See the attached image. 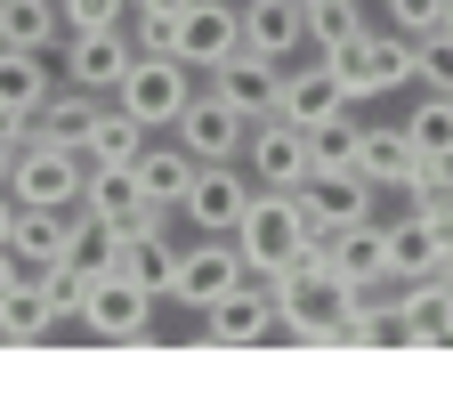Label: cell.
I'll use <instances>...</instances> for the list:
<instances>
[{"label": "cell", "mask_w": 453, "mask_h": 397, "mask_svg": "<svg viewBox=\"0 0 453 397\" xmlns=\"http://www.w3.org/2000/svg\"><path fill=\"white\" fill-rule=\"evenodd\" d=\"M308 244H316V227H308L300 195H292V187H259V195H251V211H243V227H235V252H243V268L267 284L275 268H292Z\"/></svg>", "instance_id": "cell-1"}, {"label": "cell", "mask_w": 453, "mask_h": 397, "mask_svg": "<svg viewBox=\"0 0 453 397\" xmlns=\"http://www.w3.org/2000/svg\"><path fill=\"white\" fill-rule=\"evenodd\" d=\"M332 74H340V90H349V105H372V97H388V90H405V82H413V33L365 25L349 49H332Z\"/></svg>", "instance_id": "cell-2"}, {"label": "cell", "mask_w": 453, "mask_h": 397, "mask_svg": "<svg viewBox=\"0 0 453 397\" xmlns=\"http://www.w3.org/2000/svg\"><path fill=\"white\" fill-rule=\"evenodd\" d=\"M81 179H89V162L73 146H49V138H25L17 162H9V195L25 211H73L81 203Z\"/></svg>", "instance_id": "cell-3"}, {"label": "cell", "mask_w": 453, "mask_h": 397, "mask_svg": "<svg viewBox=\"0 0 453 397\" xmlns=\"http://www.w3.org/2000/svg\"><path fill=\"white\" fill-rule=\"evenodd\" d=\"M251 195H259V179H251L243 162H195V179L179 195V219L195 227V236H235L243 211H251Z\"/></svg>", "instance_id": "cell-4"}, {"label": "cell", "mask_w": 453, "mask_h": 397, "mask_svg": "<svg viewBox=\"0 0 453 397\" xmlns=\"http://www.w3.org/2000/svg\"><path fill=\"white\" fill-rule=\"evenodd\" d=\"M243 276H251V268H243L235 236H195V244H179V276H170L162 300H179L187 316H203V308H219L226 292H235Z\"/></svg>", "instance_id": "cell-5"}, {"label": "cell", "mask_w": 453, "mask_h": 397, "mask_svg": "<svg viewBox=\"0 0 453 397\" xmlns=\"http://www.w3.org/2000/svg\"><path fill=\"white\" fill-rule=\"evenodd\" d=\"M154 300H162V292H146L138 276L105 268V276L89 284V300H81L73 324H81L89 340H146V332H154Z\"/></svg>", "instance_id": "cell-6"}, {"label": "cell", "mask_w": 453, "mask_h": 397, "mask_svg": "<svg viewBox=\"0 0 453 397\" xmlns=\"http://www.w3.org/2000/svg\"><path fill=\"white\" fill-rule=\"evenodd\" d=\"M187 97H195V66L187 57H138V66L122 74V90H113V105H130L146 130H170L187 113Z\"/></svg>", "instance_id": "cell-7"}, {"label": "cell", "mask_w": 453, "mask_h": 397, "mask_svg": "<svg viewBox=\"0 0 453 397\" xmlns=\"http://www.w3.org/2000/svg\"><path fill=\"white\" fill-rule=\"evenodd\" d=\"M292 195H300V211H308V227H316V236H340V227L372 219L388 187H380V179H365V170H308Z\"/></svg>", "instance_id": "cell-8"}, {"label": "cell", "mask_w": 453, "mask_h": 397, "mask_svg": "<svg viewBox=\"0 0 453 397\" xmlns=\"http://www.w3.org/2000/svg\"><path fill=\"white\" fill-rule=\"evenodd\" d=\"M170 138H179L195 162H243V138H251V113H235V105H226L211 82L187 97V113H179V122H170Z\"/></svg>", "instance_id": "cell-9"}, {"label": "cell", "mask_w": 453, "mask_h": 397, "mask_svg": "<svg viewBox=\"0 0 453 397\" xmlns=\"http://www.w3.org/2000/svg\"><path fill=\"white\" fill-rule=\"evenodd\" d=\"M396 340L405 349H453V276H413L396 284Z\"/></svg>", "instance_id": "cell-10"}, {"label": "cell", "mask_w": 453, "mask_h": 397, "mask_svg": "<svg viewBox=\"0 0 453 397\" xmlns=\"http://www.w3.org/2000/svg\"><path fill=\"white\" fill-rule=\"evenodd\" d=\"M203 340L211 349H259V340H275V292L259 276H243L219 308H203Z\"/></svg>", "instance_id": "cell-11"}, {"label": "cell", "mask_w": 453, "mask_h": 397, "mask_svg": "<svg viewBox=\"0 0 453 397\" xmlns=\"http://www.w3.org/2000/svg\"><path fill=\"white\" fill-rule=\"evenodd\" d=\"M130 66H138L130 25H97V33H73V41H65V82H81V90H97V97L122 90Z\"/></svg>", "instance_id": "cell-12"}, {"label": "cell", "mask_w": 453, "mask_h": 397, "mask_svg": "<svg viewBox=\"0 0 453 397\" xmlns=\"http://www.w3.org/2000/svg\"><path fill=\"white\" fill-rule=\"evenodd\" d=\"M235 113H251V122H267V113L283 105V66L275 57H259V49H235V57H219V66L203 74Z\"/></svg>", "instance_id": "cell-13"}, {"label": "cell", "mask_w": 453, "mask_h": 397, "mask_svg": "<svg viewBox=\"0 0 453 397\" xmlns=\"http://www.w3.org/2000/svg\"><path fill=\"white\" fill-rule=\"evenodd\" d=\"M283 122H332V113H349V90H340V74H332V57H316V49H300L292 66H283Z\"/></svg>", "instance_id": "cell-14"}, {"label": "cell", "mask_w": 453, "mask_h": 397, "mask_svg": "<svg viewBox=\"0 0 453 397\" xmlns=\"http://www.w3.org/2000/svg\"><path fill=\"white\" fill-rule=\"evenodd\" d=\"M235 49H243V0H187V17H179V57L187 66L211 74Z\"/></svg>", "instance_id": "cell-15"}, {"label": "cell", "mask_w": 453, "mask_h": 397, "mask_svg": "<svg viewBox=\"0 0 453 397\" xmlns=\"http://www.w3.org/2000/svg\"><path fill=\"white\" fill-rule=\"evenodd\" d=\"M243 170H251L259 187H300V179H308V130L283 122V113L251 122V138H243Z\"/></svg>", "instance_id": "cell-16"}, {"label": "cell", "mask_w": 453, "mask_h": 397, "mask_svg": "<svg viewBox=\"0 0 453 397\" xmlns=\"http://www.w3.org/2000/svg\"><path fill=\"white\" fill-rule=\"evenodd\" d=\"M243 49L292 66V57L308 49V9H300V0H243Z\"/></svg>", "instance_id": "cell-17"}, {"label": "cell", "mask_w": 453, "mask_h": 397, "mask_svg": "<svg viewBox=\"0 0 453 397\" xmlns=\"http://www.w3.org/2000/svg\"><path fill=\"white\" fill-rule=\"evenodd\" d=\"M324 260H332V276H349V284H396L388 276V227L380 219H357V227H340V236H324Z\"/></svg>", "instance_id": "cell-18"}, {"label": "cell", "mask_w": 453, "mask_h": 397, "mask_svg": "<svg viewBox=\"0 0 453 397\" xmlns=\"http://www.w3.org/2000/svg\"><path fill=\"white\" fill-rule=\"evenodd\" d=\"M97 90H81V82H65V90H49L41 97V113H33V138H49V146H89V122H97Z\"/></svg>", "instance_id": "cell-19"}, {"label": "cell", "mask_w": 453, "mask_h": 397, "mask_svg": "<svg viewBox=\"0 0 453 397\" xmlns=\"http://www.w3.org/2000/svg\"><path fill=\"white\" fill-rule=\"evenodd\" d=\"M437 268H445V236H437V219H429V211L388 219V276H396V284H413V276H437Z\"/></svg>", "instance_id": "cell-20"}, {"label": "cell", "mask_w": 453, "mask_h": 397, "mask_svg": "<svg viewBox=\"0 0 453 397\" xmlns=\"http://www.w3.org/2000/svg\"><path fill=\"white\" fill-rule=\"evenodd\" d=\"M413 162H421V146H413L405 122H365V146H357V170H365V179L405 187V170H413Z\"/></svg>", "instance_id": "cell-21"}, {"label": "cell", "mask_w": 453, "mask_h": 397, "mask_svg": "<svg viewBox=\"0 0 453 397\" xmlns=\"http://www.w3.org/2000/svg\"><path fill=\"white\" fill-rule=\"evenodd\" d=\"M57 324H65V308L41 292V276H25V284L0 292V340H49Z\"/></svg>", "instance_id": "cell-22"}, {"label": "cell", "mask_w": 453, "mask_h": 397, "mask_svg": "<svg viewBox=\"0 0 453 397\" xmlns=\"http://www.w3.org/2000/svg\"><path fill=\"white\" fill-rule=\"evenodd\" d=\"M57 33H65L57 0H0V49H41V57H57Z\"/></svg>", "instance_id": "cell-23"}, {"label": "cell", "mask_w": 453, "mask_h": 397, "mask_svg": "<svg viewBox=\"0 0 453 397\" xmlns=\"http://www.w3.org/2000/svg\"><path fill=\"white\" fill-rule=\"evenodd\" d=\"M146 122H138V113L130 105H97V122H89V146H81V162H138L146 154Z\"/></svg>", "instance_id": "cell-24"}, {"label": "cell", "mask_w": 453, "mask_h": 397, "mask_svg": "<svg viewBox=\"0 0 453 397\" xmlns=\"http://www.w3.org/2000/svg\"><path fill=\"white\" fill-rule=\"evenodd\" d=\"M113 268L138 276L146 292H170V276H179V244H170V227H162V236H122V244H113Z\"/></svg>", "instance_id": "cell-25"}, {"label": "cell", "mask_w": 453, "mask_h": 397, "mask_svg": "<svg viewBox=\"0 0 453 397\" xmlns=\"http://www.w3.org/2000/svg\"><path fill=\"white\" fill-rule=\"evenodd\" d=\"M187 179H195V154H187L179 138H170V146L146 138V154H138V187H146V203H170V211H179Z\"/></svg>", "instance_id": "cell-26"}, {"label": "cell", "mask_w": 453, "mask_h": 397, "mask_svg": "<svg viewBox=\"0 0 453 397\" xmlns=\"http://www.w3.org/2000/svg\"><path fill=\"white\" fill-rule=\"evenodd\" d=\"M49 90H57V82H49V57H41V49H0V105L41 113Z\"/></svg>", "instance_id": "cell-27"}, {"label": "cell", "mask_w": 453, "mask_h": 397, "mask_svg": "<svg viewBox=\"0 0 453 397\" xmlns=\"http://www.w3.org/2000/svg\"><path fill=\"white\" fill-rule=\"evenodd\" d=\"M357 146H365L357 105L332 113V122H308V170H357Z\"/></svg>", "instance_id": "cell-28"}, {"label": "cell", "mask_w": 453, "mask_h": 397, "mask_svg": "<svg viewBox=\"0 0 453 397\" xmlns=\"http://www.w3.org/2000/svg\"><path fill=\"white\" fill-rule=\"evenodd\" d=\"M33 276H41V292H49L57 308H65V316H81L89 284L105 276V260H81V252H73V260H49V268H33Z\"/></svg>", "instance_id": "cell-29"}, {"label": "cell", "mask_w": 453, "mask_h": 397, "mask_svg": "<svg viewBox=\"0 0 453 397\" xmlns=\"http://www.w3.org/2000/svg\"><path fill=\"white\" fill-rule=\"evenodd\" d=\"M365 33V0H324V9H308V49L332 57V49H349Z\"/></svg>", "instance_id": "cell-30"}, {"label": "cell", "mask_w": 453, "mask_h": 397, "mask_svg": "<svg viewBox=\"0 0 453 397\" xmlns=\"http://www.w3.org/2000/svg\"><path fill=\"white\" fill-rule=\"evenodd\" d=\"M405 130H413V146H421V154L453 162V97H445V90H429V97L405 113Z\"/></svg>", "instance_id": "cell-31"}, {"label": "cell", "mask_w": 453, "mask_h": 397, "mask_svg": "<svg viewBox=\"0 0 453 397\" xmlns=\"http://www.w3.org/2000/svg\"><path fill=\"white\" fill-rule=\"evenodd\" d=\"M396 195H405L413 211H437V203H453V162H437V154H421V162L405 170V187H396Z\"/></svg>", "instance_id": "cell-32"}, {"label": "cell", "mask_w": 453, "mask_h": 397, "mask_svg": "<svg viewBox=\"0 0 453 397\" xmlns=\"http://www.w3.org/2000/svg\"><path fill=\"white\" fill-rule=\"evenodd\" d=\"M413 82L453 97V33H421V41H413Z\"/></svg>", "instance_id": "cell-33"}, {"label": "cell", "mask_w": 453, "mask_h": 397, "mask_svg": "<svg viewBox=\"0 0 453 397\" xmlns=\"http://www.w3.org/2000/svg\"><path fill=\"white\" fill-rule=\"evenodd\" d=\"M65 33H97V25H130V0H57Z\"/></svg>", "instance_id": "cell-34"}, {"label": "cell", "mask_w": 453, "mask_h": 397, "mask_svg": "<svg viewBox=\"0 0 453 397\" xmlns=\"http://www.w3.org/2000/svg\"><path fill=\"white\" fill-rule=\"evenodd\" d=\"M380 9H388L396 33H413V41L421 33H445V0H380Z\"/></svg>", "instance_id": "cell-35"}, {"label": "cell", "mask_w": 453, "mask_h": 397, "mask_svg": "<svg viewBox=\"0 0 453 397\" xmlns=\"http://www.w3.org/2000/svg\"><path fill=\"white\" fill-rule=\"evenodd\" d=\"M25 276H33V268H25V260H17L9 244H0V292H9V284H25Z\"/></svg>", "instance_id": "cell-36"}, {"label": "cell", "mask_w": 453, "mask_h": 397, "mask_svg": "<svg viewBox=\"0 0 453 397\" xmlns=\"http://www.w3.org/2000/svg\"><path fill=\"white\" fill-rule=\"evenodd\" d=\"M17 211H25V203H17L9 187H0V244H9V227H17Z\"/></svg>", "instance_id": "cell-37"}, {"label": "cell", "mask_w": 453, "mask_h": 397, "mask_svg": "<svg viewBox=\"0 0 453 397\" xmlns=\"http://www.w3.org/2000/svg\"><path fill=\"white\" fill-rule=\"evenodd\" d=\"M130 9H162V17H179V9H187V0H130Z\"/></svg>", "instance_id": "cell-38"}, {"label": "cell", "mask_w": 453, "mask_h": 397, "mask_svg": "<svg viewBox=\"0 0 453 397\" xmlns=\"http://www.w3.org/2000/svg\"><path fill=\"white\" fill-rule=\"evenodd\" d=\"M9 162H17V146H9V138H0V187H9Z\"/></svg>", "instance_id": "cell-39"}, {"label": "cell", "mask_w": 453, "mask_h": 397, "mask_svg": "<svg viewBox=\"0 0 453 397\" xmlns=\"http://www.w3.org/2000/svg\"><path fill=\"white\" fill-rule=\"evenodd\" d=\"M445 33H453V0H445Z\"/></svg>", "instance_id": "cell-40"}, {"label": "cell", "mask_w": 453, "mask_h": 397, "mask_svg": "<svg viewBox=\"0 0 453 397\" xmlns=\"http://www.w3.org/2000/svg\"><path fill=\"white\" fill-rule=\"evenodd\" d=\"M300 9H324V0H300Z\"/></svg>", "instance_id": "cell-41"}]
</instances>
